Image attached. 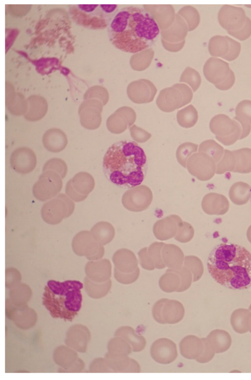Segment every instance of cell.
I'll list each match as a JSON object with an SVG mask.
<instances>
[{"label":"cell","mask_w":251,"mask_h":380,"mask_svg":"<svg viewBox=\"0 0 251 380\" xmlns=\"http://www.w3.org/2000/svg\"><path fill=\"white\" fill-rule=\"evenodd\" d=\"M208 271L219 284L232 290L251 287V253L235 244L222 243L210 252Z\"/></svg>","instance_id":"7a4b0ae2"},{"label":"cell","mask_w":251,"mask_h":380,"mask_svg":"<svg viewBox=\"0 0 251 380\" xmlns=\"http://www.w3.org/2000/svg\"><path fill=\"white\" fill-rule=\"evenodd\" d=\"M129 129L132 138L139 143L147 142L151 137L150 133L135 125L131 126Z\"/></svg>","instance_id":"603a6c76"},{"label":"cell","mask_w":251,"mask_h":380,"mask_svg":"<svg viewBox=\"0 0 251 380\" xmlns=\"http://www.w3.org/2000/svg\"><path fill=\"white\" fill-rule=\"evenodd\" d=\"M112 44L122 51L135 53L151 47L160 33L153 16L138 5L122 7L110 25Z\"/></svg>","instance_id":"6da1fadb"},{"label":"cell","mask_w":251,"mask_h":380,"mask_svg":"<svg viewBox=\"0 0 251 380\" xmlns=\"http://www.w3.org/2000/svg\"><path fill=\"white\" fill-rule=\"evenodd\" d=\"M107 126L108 129L115 134L122 133L129 128L127 120L118 111L109 118Z\"/></svg>","instance_id":"ffe728a7"},{"label":"cell","mask_w":251,"mask_h":380,"mask_svg":"<svg viewBox=\"0 0 251 380\" xmlns=\"http://www.w3.org/2000/svg\"><path fill=\"white\" fill-rule=\"evenodd\" d=\"M152 194L150 189L145 185L132 188L123 195L122 202L125 205L148 206L151 203Z\"/></svg>","instance_id":"7c38bea8"},{"label":"cell","mask_w":251,"mask_h":380,"mask_svg":"<svg viewBox=\"0 0 251 380\" xmlns=\"http://www.w3.org/2000/svg\"><path fill=\"white\" fill-rule=\"evenodd\" d=\"M236 166V159L233 151L225 150L223 156L216 164V174H222L226 172H232Z\"/></svg>","instance_id":"44dd1931"},{"label":"cell","mask_w":251,"mask_h":380,"mask_svg":"<svg viewBox=\"0 0 251 380\" xmlns=\"http://www.w3.org/2000/svg\"><path fill=\"white\" fill-rule=\"evenodd\" d=\"M236 159L234 173L247 174L251 172V149L244 148L233 151Z\"/></svg>","instance_id":"2e32d148"},{"label":"cell","mask_w":251,"mask_h":380,"mask_svg":"<svg viewBox=\"0 0 251 380\" xmlns=\"http://www.w3.org/2000/svg\"><path fill=\"white\" fill-rule=\"evenodd\" d=\"M198 145L191 142H185L180 145L176 152V157L178 163L184 168H186V163L189 157L198 151Z\"/></svg>","instance_id":"7402d4cb"},{"label":"cell","mask_w":251,"mask_h":380,"mask_svg":"<svg viewBox=\"0 0 251 380\" xmlns=\"http://www.w3.org/2000/svg\"><path fill=\"white\" fill-rule=\"evenodd\" d=\"M117 111L126 117L128 123L129 128L135 123L136 115L133 109L129 107H123Z\"/></svg>","instance_id":"d4e9b609"},{"label":"cell","mask_w":251,"mask_h":380,"mask_svg":"<svg viewBox=\"0 0 251 380\" xmlns=\"http://www.w3.org/2000/svg\"><path fill=\"white\" fill-rule=\"evenodd\" d=\"M248 327L249 331L251 333V312H250L248 317Z\"/></svg>","instance_id":"83f0119b"},{"label":"cell","mask_w":251,"mask_h":380,"mask_svg":"<svg viewBox=\"0 0 251 380\" xmlns=\"http://www.w3.org/2000/svg\"><path fill=\"white\" fill-rule=\"evenodd\" d=\"M82 283L77 280H50L43 294V304L54 318L71 321L81 307Z\"/></svg>","instance_id":"277c9868"},{"label":"cell","mask_w":251,"mask_h":380,"mask_svg":"<svg viewBox=\"0 0 251 380\" xmlns=\"http://www.w3.org/2000/svg\"><path fill=\"white\" fill-rule=\"evenodd\" d=\"M209 127L217 140L225 146L235 143L240 139L242 134L240 124L223 114L213 117L210 122Z\"/></svg>","instance_id":"52a82bcc"},{"label":"cell","mask_w":251,"mask_h":380,"mask_svg":"<svg viewBox=\"0 0 251 380\" xmlns=\"http://www.w3.org/2000/svg\"><path fill=\"white\" fill-rule=\"evenodd\" d=\"M223 147L214 140L210 139L203 141L199 146L198 152H204L210 155L216 164L222 158L224 153Z\"/></svg>","instance_id":"d6986e66"},{"label":"cell","mask_w":251,"mask_h":380,"mask_svg":"<svg viewBox=\"0 0 251 380\" xmlns=\"http://www.w3.org/2000/svg\"><path fill=\"white\" fill-rule=\"evenodd\" d=\"M186 168L190 174L202 181L211 179L216 173V163L208 154L198 152L188 159Z\"/></svg>","instance_id":"ba28073f"},{"label":"cell","mask_w":251,"mask_h":380,"mask_svg":"<svg viewBox=\"0 0 251 380\" xmlns=\"http://www.w3.org/2000/svg\"><path fill=\"white\" fill-rule=\"evenodd\" d=\"M147 168V157L136 142L120 141L112 144L103 159L106 178L117 186L133 188L142 183Z\"/></svg>","instance_id":"3957f363"},{"label":"cell","mask_w":251,"mask_h":380,"mask_svg":"<svg viewBox=\"0 0 251 380\" xmlns=\"http://www.w3.org/2000/svg\"><path fill=\"white\" fill-rule=\"evenodd\" d=\"M235 115L233 119L241 126L240 139H242L248 136L251 130V101L245 100L240 101L235 108Z\"/></svg>","instance_id":"4fadbf2b"},{"label":"cell","mask_w":251,"mask_h":380,"mask_svg":"<svg viewBox=\"0 0 251 380\" xmlns=\"http://www.w3.org/2000/svg\"><path fill=\"white\" fill-rule=\"evenodd\" d=\"M168 300V304H165V299L158 301L153 308V315L156 320L162 324L175 323L179 322L183 318L184 310L176 311L184 309L181 304L176 308L179 302L176 301Z\"/></svg>","instance_id":"30bf717a"},{"label":"cell","mask_w":251,"mask_h":380,"mask_svg":"<svg viewBox=\"0 0 251 380\" xmlns=\"http://www.w3.org/2000/svg\"><path fill=\"white\" fill-rule=\"evenodd\" d=\"M100 6L101 9L107 14L113 13L118 8V5L116 4H100Z\"/></svg>","instance_id":"484cf974"},{"label":"cell","mask_w":251,"mask_h":380,"mask_svg":"<svg viewBox=\"0 0 251 380\" xmlns=\"http://www.w3.org/2000/svg\"><path fill=\"white\" fill-rule=\"evenodd\" d=\"M249 310H251V305L249 306Z\"/></svg>","instance_id":"f1b7e54d"},{"label":"cell","mask_w":251,"mask_h":380,"mask_svg":"<svg viewBox=\"0 0 251 380\" xmlns=\"http://www.w3.org/2000/svg\"><path fill=\"white\" fill-rule=\"evenodd\" d=\"M251 186L242 181L234 183L230 187L229 196L235 204L241 205L246 203L251 197Z\"/></svg>","instance_id":"9a60e30c"},{"label":"cell","mask_w":251,"mask_h":380,"mask_svg":"<svg viewBox=\"0 0 251 380\" xmlns=\"http://www.w3.org/2000/svg\"><path fill=\"white\" fill-rule=\"evenodd\" d=\"M176 118L180 126L184 128H190L197 123L198 114L195 107L190 105L178 111Z\"/></svg>","instance_id":"ac0fdd59"},{"label":"cell","mask_w":251,"mask_h":380,"mask_svg":"<svg viewBox=\"0 0 251 380\" xmlns=\"http://www.w3.org/2000/svg\"><path fill=\"white\" fill-rule=\"evenodd\" d=\"M218 19L229 34L239 40H245L251 35V20L241 7L224 5L219 11Z\"/></svg>","instance_id":"5b68a950"},{"label":"cell","mask_w":251,"mask_h":380,"mask_svg":"<svg viewBox=\"0 0 251 380\" xmlns=\"http://www.w3.org/2000/svg\"><path fill=\"white\" fill-rule=\"evenodd\" d=\"M204 72L207 80L220 90H227L234 84L235 76L228 63L216 57L210 58L204 66Z\"/></svg>","instance_id":"8992f818"},{"label":"cell","mask_w":251,"mask_h":380,"mask_svg":"<svg viewBox=\"0 0 251 380\" xmlns=\"http://www.w3.org/2000/svg\"><path fill=\"white\" fill-rule=\"evenodd\" d=\"M208 48L211 55L231 61L238 57L241 44L227 36L218 35L211 38Z\"/></svg>","instance_id":"9c48e42d"},{"label":"cell","mask_w":251,"mask_h":380,"mask_svg":"<svg viewBox=\"0 0 251 380\" xmlns=\"http://www.w3.org/2000/svg\"><path fill=\"white\" fill-rule=\"evenodd\" d=\"M98 6V4H79L78 5L79 9L87 12L94 11Z\"/></svg>","instance_id":"4316f807"},{"label":"cell","mask_w":251,"mask_h":380,"mask_svg":"<svg viewBox=\"0 0 251 380\" xmlns=\"http://www.w3.org/2000/svg\"><path fill=\"white\" fill-rule=\"evenodd\" d=\"M250 311L245 308L234 310L230 317V323L233 329L239 333H244L249 331L248 317Z\"/></svg>","instance_id":"e0dca14e"},{"label":"cell","mask_w":251,"mask_h":380,"mask_svg":"<svg viewBox=\"0 0 251 380\" xmlns=\"http://www.w3.org/2000/svg\"><path fill=\"white\" fill-rule=\"evenodd\" d=\"M204 345L203 353L197 359V360L201 363H205L210 361L214 355V351L210 346L206 338H202Z\"/></svg>","instance_id":"cb8c5ba5"},{"label":"cell","mask_w":251,"mask_h":380,"mask_svg":"<svg viewBox=\"0 0 251 380\" xmlns=\"http://www.w3.org/2000/svg\"><path fill=\"white\" fill-rule=\"evenodd\" d=\"M207 340L216 353H221L227 350L231 344V338L229 333L224 330L215 329L211 331L207 337Z\"/></svg>","instance_id":"5bb4252c"},{"label":"cell","mask_w":251,"mask_h":380,"mask_svg":"<svg viewBox=\"0 0 251 380\" xmlns=\"http://www.w3.org/2000/svg\"><path fill=\"white\" fill-rule=\"evenodd\" d=\"M151 352L154 360L163 364L172 362L177 355L175 344L168 339L156 341L151 347Z\"/></svg>","instance_id":"8fae6325"},{"label":"cell","mask_w":251,"mask_h":380,"mask_svg":"<svg viewBox=\"0 0 251 380\" xmlns=\"http://www.w3.org/2000/svg\"><path fill=\"white\" fill-rule=\"evenodd\" d=\"M250 199H251V197H250Z\"/></svg>","instance_id":"f546056e"}]
</instances>
